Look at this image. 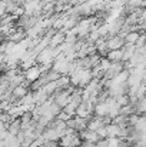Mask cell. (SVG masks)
Wrapping results in <instances>:
<instances>
[{"label":"cell","instance_id":"obj_26","mask_svg":"<svg viewBox=\"0 0 146 147\" xmlns=\"http://www.w3.org/2000/svg\"><path fill=\"white\" fill-rule=\"evenodd\" d=\"M100 59H102V57H100L97 53H93V54H90V56H89V60H90V66H92V69H93V67H96V66H99Z\"/></svg>","mask_w":146,"mask_h":147},{"label":"cell","instance_id":"obj_1","mask_svg":"<svg viewBox=\"0 0 146 147\" xmlns=\"http://www.w3.org/2000/svg\"><path fill=\"white\" fill-rule=\"evenodd\" d=\"M82 139L79 136V133H73V134H66L59 140L60 147H79L82 146Z\"/></svg>","mask_w":146,"mask_h":147},{"label":"cell","instance_id":"obj_12","mask_svg":"<svg viewBox=\"0 0 146 147\" xmlns=\"http://www.w3.org/2000/svg\"><path fill=\"white\" fill-rule=\"evenodd\" d=\"M107 113H109V106L105 103V101H100L95 106V114L96 117H107Z\"/></svg>","mask_w":146,"mask_h":147},{"label":"cell","instance_id":"obj_40","mask_svg":"<svg viewBox=\"0 0 146 147\" xmlns=\"http://www.w3.org/2000/svg\"><path fill=\"white\" fill-rule=\"evenodd\" d=\"M143 117H145V119H146V113H145V116H143Z\"/></svg>","mask_w":146,"mask_h":147},{"label":"cell","instance_id":"obj_28","mask_svg":"<svg viewBox=\"0 0 146 147\" xmlns=\"http://www.w3.org/2000/svg\"><path fill=\"white\" fill-rule=\"evenodd\" d=\"M46 76H48L49 82H56V80L60 77V74H59L56 70H53V69H50V70H48V71H46Z\"/></svg>","mask_w":146,"mask_h":147},{"label":"cell","instance_id":"obj_33","mask_svg":"<svg viewBox=\"0 0 146 147\" xmlns=\"http://www.w3.org/2000/svg\"><path fill=\"white\" fill-rule=\"evenodd\" d=\"M6 6H7V3L3 1V0H0V17L6 16Z\"/></svg>","mask_w":146,"mask_h":147},{"label":"cell","instance_id":"obj_34","mask_svg":"<svg viewBox=\"0 0 146 147\" xmlns=\"http://www.w3.org/2000/svg\"><path fill=\"white\" fill-rule=\"evenodd\" d=\"M96 147H109L107 139H100V140L96 143Z\"/></svg>","mask_w":146,"mask_h":147},{"label":"cell","instance_id":"obj_19","mask_svg":"<svg viewBox=\"0 0 146 147\" xmlns=\"http://www.w3.org/2000/svg\"><path fill=\"white\" fill-rule=\"evenodd\" d=\"M56 83H57L59 90H66V89L70 86V77H69V76H60V77L56 80Z\"/></svg>","mask_w":146,"mask_h":147},{"label":"cell","instance_id":"obj_7","mask_svg":"<svg viewBox=\"0 0 146 147\" xmlns=\"http://www.w3.org/2000/svg\"><path fill=\"white\" fill-rule=\"evenodd\" d=\"M42 137L45 139V142H59L60 140L59 133L53 127H46L45 131H43V134H42Z\"/></svg>","mask_w":146,"mask_h":147},{"label":"cell","instance_id":"obj_17","mask_svg":"<svg viewBox=\"0 0 146 147\" xmlns=\"http://www.w3.org/2000/svg\"><path fill=\"white\" fill-rule=\"evenodd\" d=\"M106 130H107V139L109 137H119V133H120V127L117 124H107L106 126Z\"/></svg>","mask_w":146,"mask_h":147},{"label":"cell","instance_id":"obj_6","mask_svg":"<svg viewBox=\"0 0 146 147\" xmlns=\"http://www.w3.org/2000/svg\"><path fill=\"white\" fill-rule=\"evenodd\" d=\"M79 136H80L82 142H88V143H95L96 144L97 142L100 140V137H99V134H97L96 131H92V130H88V129L83 130V131H80Z\"/></svg>","mask_w":146,"mask_h":147},{"label":"cell","instance_id":"obj_20","mask_svg":"<svg viewBox=\"0 0 146 147\" xmlns=\"http://www.w3.org/2000/svg\"><path fill=\"white\" fill-rule=\"evenodd\" d=\"M42 90H43V92L48 94L49 97H50V96H53V94L59 90V87H57V83H56V82H49V83L45 86V87H43V89H42Z\"/></svg>","mask_w":146,"mask_h":147},{"label":"cell","instance_id":"obj_3","mask_svg":"<svg viewBox=\"0 0 146 147\" xmlns=\"http://www.w3.org/2000/svg\"><path fill=\"white\" fill-rule=\"evenodd\" d=\"M125 70V64H123V61H120V63H112L110 64V67L105 71V76H103V79H107V80H112L115 76H117L120 71H123Z\"/></svg>","mask_w":146,"mask_h":147},{"label":"cell","instance_id":"obj_23","mask_svg":"<svg viewBox=\"0 0 146 147\" xmlns=\"http://www.w3.org/2000/svg\"><path fill=\"white\" fill-rule=\"evenodd\" d=\"M135 113L136 114H145L146 113V97H143L142 100H139L135 106Z\"/></svg>","mask_w":146,"mask_h":147},{"label":"cell","instance_id":"obj_36","mask_svg":"<svg viewBox=\"0 0 146 147\" xmlns=\"http://www.w3.org/2000/svg\"><path fill=\"white\" fill-rule=\"evenodd\" d=\"M142 84H145L146 86V70L143 71V76H142Z\"/></svg>","mask_w":146,"mask_h":147},{"label":"cell","instance_id":"obj_4","mask_svg":"<svg viewBox=\"0 0 146 147\" xmlns=\"http://www.w3.org/2000/svg\"><path fill=\"white\" fill-rule=\"evenodd\" d=\"M42 67L39 66V64H36V66H33V67H30V69H27V70H24V79H26V82H30V83H33V82H36L40 76H42Z\"/></svg>","mask_w":146,"mask_h":147},{"label":"cell","instance_id":"obj_30","mask_svg":"<svg viewBox=\"0 0 146 147\" xmlns=\"http://www.w3.org/2000/svg\"><path fill=\"white\" fill-rule=\"evenodd\" d=\"M143 46H146V34H141L136 45H135V47H143Z\"/></svg>","mask_w":146,"mask_h":147},{"label":"cell","instance_id":"obj_38","mask_svg":"<svg viewBox=\"0 0 146 147\" xmlns=\"http://www.w3.org/2000/svg\"><path fill=\"white\" fill-rule=\"evenodd\" d=\"M110 1H113V0H105V3L107 4V3H110Z\"/></svg>","mask_w":146,"mask_h":147},{"label":"cell","instance_id":"obj_16","mask_svg":"<svg viewBox=\"0 0 146 147\" xmlns=\"http://www.w3.org/2000/svg\"><path fill=\"white\" fill-rule=\"evenodd\" d=\"M7 131H9L12 136H17V134L22 131V129H20V119L12 120V121L9 123V126H7Z\"/></svg>","mask_w":146,"mask_h":147},{"label":"cell","instance_id":"obj_11","mask_svg":"<svg viewBox=\"0 0 146 147\" xmlns=\"http://www.w3.org/2000/svg\"><path fill=\"white\" fill-rule=\"evenodd\" d=\"M33 93V101H35V106H42L45 101H48L49 96L40 89V90H36V92H32Z\"/></svg>","mask_w":146,"mask_h":147},{"label":"cell","instance_id":"obj_31","mask_svg":"<svg viewBox=\"0 0 146 147\" xmlns=\"http://www.w3.org/2000/svg\"><path fill=\"white\" fill-rule=\"evenodd\" d=\"M56 119H57V120H60V121H65V123H66V121H67V120H70L72 117H70L69 114H66V113H65V111L62 110V111L59 113V116H57Z\"/></svg>","mask_w":146,"mask_h":147},{"label":"cell","instance_id":"obj_18","mask_svg":"<svg viewBox=\"0 0 146 147\" xmlns=\"http://www.w3.org/2000/svg\"><path fill=\"white\" fill-rule=\"evenodd\" d=\"M139 36H141V33L139 32H129L126 36H125V43L126 45H136V42H138V39H139Z\"/></svg>","mask_w":146,"mask_h":147},{"label":"cell","instance_id":"obj_15","mask_svg":"<svg viewBox=\"0 0 146 147\" xmlns=\"http://www.w3.org/2000/svg\"><path fill=\"white\" fill-rule=\"evenodd\" d=\"M129 76H130L129 70H123V71H120L117 76H115V77L112 79V84H123V83H128Z\"/></svg>","mask_w":146,"mask_h":147},{"label":"cell","instance_id":"obj_29","mask_svg":"<svg viewBox=\"0 0 146 147\" xmlns=\"http://www.w3.org/2000/svg\"><path fill=\"white\" fill-rule=\"evenodd\" d=\"M107 143H109V147H119L120 139L119 137H109L107 139Z\"/></svg>","mask_w":146,"mask_h":147},{"label":"cell","instance_id":"obj_5","mask_svg":"<svg viewBox=\"0 0 146 147\" xmlns=\"http://www.w3.org/2000/svg\"><path fill=\"white\" fill-rule=\"evenodd\" d=\"M106 43H107V49L109 51L110 50H119V49H123L125 47V37L122 36H113V37H107L106 39Z\"/></svg>","mask_w":146,"mask_h":147},{"label":"cell","instance_id":"obj_9","mask_svg":"<svg viewBox=\"0 0 146 147\" xmlns=\"http://www.w3.org/2000/svg\"><path fill=\"white\" fill-rule=\"evenodd\" d=\"M95 47H96V53L100 56V57H106L107 53H109V49H107V43H106V39L100 37L95 43Z\"/></svg>","mask_w":146,"mask_h":147},{"label":"cell","instance_id":"obj_8","mask_svg":"<svg viewBox=\"0 0 146 147\" xmlns=\"http://www.w3.org/2000/svg\"><path fill=\"white\" fill-rule=\"evenodd\" d=\"M93 80V76H92V69H85L83 73H82V77H80V82H79V89H85L90 82Z\"/></svg>","mask_w":146,"mask_h":147},{"label":"cell","instance_id":"obj_41","mask_svg":"<svg viewBox=\"0 0 146 147\" xmlns=\"http://www.w3.org/2000/svg\"><path fill=\"white\" fill-rule=\"evenodd\" d=\"M0 45H1V39H0Z\"/></svg>","mask_w":146,"mask_h":147},{"label":"cell","instance_id":"obj_39","mask_svg":"<svg viewBox=\"0 0 146 147\" xmlns=\"http://www.w3.org/2000/svg\"><path fill=\"white\" fill-rule=\"evenodd\" d=\"M27 1H32V0H24V3H27Z\"/></svg>","mask_w":146,"mask_h":147},{"label":"cell","instance_id":"obj_27","mask_svg":"<svg viewBox=\"0 0 146 147\" xmlns=\"http://www.w3.org/2000/svg\"><path fill=\"white\" fill-rule=\"evenodd\" d=\"M110 64H112V61H110L107 57H102V59H100V63H99V67H100L103 71H106V70L110 67Z\"/></svg>","mask_w":146,"mask_h":147},{"label":"cell","instance_id":"obj_25","mask_svg":"<svg viewBox=\"0 0 146 147\" xmlns=\"http://www.w3.org/2000/svg\"><path fill=\"white\" fill-rule=\"evenodd\" d=\"M116 103L120 106V107H123V106H128L129 103H130V97L128 96V94H122V96H117L116 97Z\"/></svg>","mask_w":146,"mask_h":147},{"label":"cell","instance_id":"obj_35","mask_svg":"<svg viewBox=\"0 0 146 147\" xmlns=\"http://www.w3.org/2000/svg\"><path fill=\"white\" fill-rule=\"evenodd\" d=\"M7 147H22V142L19 140V137H16V139H14V140H13Z\"/></svg>","mask_w":146,"mask_h":147},{"label":"cell","instance_id":"obj_2","mask_svg":"<svg viewBox=\"0 0 146 147\" xmlns=\"http://www.w3.org/2000/svg\"><path fill=\"white\" fill-rule=\"evenodd\" d=\"M52 97H53V101H54L60 109H63V107L67 106V103L70 101V93H69L67 90H57Z\"/></svg>","mask_w":146,"mask_h":147},{"label":"cell","instance_id":"obj_32","mask_svg":"<svg viewBox=\"0 0 146 147\" xmlns=\"http://www.w3.org/2000/svg\"><path fill=\"white\" fill-rule=\"evenodd\" d=\"M96 133L99 134V137H100V139H107V130H106V126H105V127H102V129H99Z\"/></svg>","mask_w":146,"mask_h":147},{"label":"cell","instance_id":"obj_21","mask_svg":"<svg viewBox=\"0 0 146 147\" xmlns=\"http://www.w3.org/2000/svg\"><path fill=\"white\" fill-rule=\"evenodd\" d=\"M26 33L24 32H22V30H19V32H14V33H12L10 36H9V42H13V43H20L22 40H24L26 37Z\"/></svg>","mask_w":146,"mask_h":147},{"label":"cell","instance_id":"obj_22","mask_svg":"<svg viewBox=\"0 0 146 147\" xmlns=\"http://www.w3.org/2000/svg\"><path fill=\"white\" fill-rule=\"evenodd\" d=\"M142 84V77L141 76H136V74H130L129 79H128V86L129 87H138Z\"/></svg>","mask_w":146,"mask_h":147},{"label":"cell","instance_id":"obj_10","mask_svg":"<svg viewBox=\"0 0 146 147\" xmlns=\"http://www.w3.org/2000/svg\"><path fill=\"white\" fill-rule=\"evenodd\" d=\"M63 42H65V33H63L62 30H59V32H56V33L52 36L49 47H52V49H56V47H59V46H60Z\"/></svg>","mask_w":146,"mask_h":147},{"label":"cell","instance_id":"obj_14","mask_svg":"<svg viewBox=\"0 0 146 147\" xmlns=\"http://www.w3.org/2000/svg\"><path fill=\"white\" fill-rule=\"evenodd\" d=\"M76 117H80V119H85V120H90V117H93L90 113H89V110H88V107H86V104L85 103H82V104H79L77 106V109H76Z\"/></svg>","mask_w":146,"mask_h":147},{"label":"cell","instance_id":"obj_24","mask_svg":"<svg viewBox=\"0 0 146 147\" xmlns=\"http://www.w3.org/2000/svg\"><path fill=\"white\" fill-rule=\"evenodd\" d=\"M76 109H77V106H75L73 103H67V106H65L62 110L66 114H69L70 117H73V116H76Z\"/></svg>","mask_w":146,"mask_h":147},{"label":"cell","instance_id":"obj_13","mask_svg":"<svg viewBox=\"0 0 146 147\" xmlns=\"http://www.w3.org/2000/svg\"><path fill=\"white\" fill-rule=\"evenodd\" d=\"M106 57H107L112 63H120V61H123V49L110 50Z\"/></svg>","mask_w":146,"mask_h":147},{"label":"cell","instance_id":"obj_37","mask_svg":"<svg viewBox=\"0 0 146 147\" xmlns=\"http://www.w3.org/2000/svg\"><path fill=\"white\" fill-rule=\"evenodd\" d=\"M43 4H46V3H54V1H57V0H40Z\"/></svg>","mask_w":146,"mask_h":147}]
</instances>
